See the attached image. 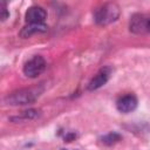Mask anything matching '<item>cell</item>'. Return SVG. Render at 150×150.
I'll return each instance as SVG.
<instances>
[{
	"instance_id": "obj_7",
	"label": "cell",
	"mask_w": 150,
	"mask_h": 150,
	"mask_svg": "<svg viewBox=\"0 0 150 150\" xmlns=\"http://www.w3.org/2000/svg\"><path fill=\"white\" fill-rule=\"evenodd\" d=\"M110 68L109 67H104L102 68L88 83V90H96L98 88H101L102 86H104L107 83V81L109 80L110 76Z\"/></svg>"
},
{
	"instance_id": "obj_2",
	"label": "cell",
	"mask_w": 150,
	"mask_h": 150,
	"mask_svg": "<svg viewBox=\"0 0 150 150\" xmlns=\"http://www.w3.org/2000/svg\"><path fill=\"white\" fill-rule=\"evenodd\" d=\"M121 14L118 5L115 2H107L98 6L94 12V20L100 26H107L115 22Z\"/></svg>"
},
{
	"instance_id": "obj_11",
	"label": "cell",
	"mask_w": 150,
	"mask_h": 150,
	"mask_svg": "<svg viewBox=\"0 0 150 150\" xmlns=\"http://www.w3.org/2000/svg\"><path fill=\"white\" fill-rule=\"evenodd\" d=\"M148 33H150V18H149V23H148Z\"/></svg>"
},
{
	"instance_id": "obj_6",
	"label": "cell",
	"mask_w": 150,
	"mask_h": 150,
	"mask_svg": "<svg viewBox=\"0 0 150 150\" xmlns=\"http://www.w3.org/2000/svg\"><path fill=\"white\" fill-rule=\"evenodd\" d=\"M47 12L41 6H30L25 15L27 23H45Z\"/></svg>"
},
{
	"instance_id": "obj_4",
	"label": "cell",
	"mask_w": 150,
	"mask_h": 150,
	"mask_svg": "<svg viewBox=\"0 0 150 150\" xmlns=\"http://www.w3.org/2000/svg\"><path fill=\"white\" fill-rule=\"evenodd\" d=\"M149 18L144 14H134L130 19L129 22V29L130 32L135 34H143L148 33V23H149Z\"/></svg>"
},
{
	"instance_id": "obj_12",
	"label": "cell",
	"mask_w": 150,
	"mask_h": 150,
	"mask_svg": "<svg viewBox=\"0 0 150 150\" xmlns=\"http://www.w3.org/2000/svg\"><path fill=\"white\" fill-rule=\"evenodd\" d=\"M62 150H68V149H62Z\"/></svg>"
},
{
	"instance_id": "obj_3",
	"label": "cell",
	"mask_w": 150,
	"mask_h": 150,
	"mask_svg": "<svg viewBox=\"0 0 150 150\" xmlns=\"http://www.w3.org/2000/svg\"><path fill=\"white\" fill-rule=\"evenodd\" d=\"M46 68V61L41 55H34L23 66V74L27 77H38Z\"/></svg>"
},
{
	"instance_id": "obj_8",
	"label": "cell",
	"mask_w": 150,
	"mask_h": 150,
	"mask_svg": "<svg viewBox=\"0 0 150 150\" xmlns=\"http://www.w3.org/2000/svg\"><path fill=\"white\" fill-rule=\"evenodd\" d=\"M47 29L48 27L46 23H28L20 30V36L26 39V38L32 36L35 33H45L47 32Z\"/></svg>"
},
{
	"instance_id": "obj_10",
	"label": "cell",
	"mask_w": 150,
	"mask_h": 150,
	"mask_svg": "<svg viewBox=\"0 0 150 150\" xmlns=\"http://www.w3.org/2000/svg\"><path fill=\"white\" fill-rule=\"evenodd\" d=\"M8 16H9V13H8V11H7L6 2H1V5H0V18H1L2 21H5Z\"/></svg>"
},
{
	"instance_id": "obj_1",
	"label": "cell",
	"mask_w": 150,
	"mask_h": 150,
	"mask_svg": "<svg viewBox=\"0 0 150 150\" xmlns=\"http://www.w3.org/2000/svg\"><path fill=\"white\" fill-rule=\"evenodd\" d=\"M41 89L39 88H25V89H19L16 91H13L8 94L5 98L4 102L8 105H25V104H30L36 101V98L41 94Z\"/></svg>"
},
{
	"instance_id": "obj_9",
	"label": "cell",
	"mask_w": 150,
	"mask_h": 150,
	"mask_svg": "<svg viewBox=\"0 0 150 150\" xmlns=\"http://www.w3.org/2000/svg\"><path fill=\"white\" fill-rule=\"evenodd\" d=\"M121 138L122 137H121L120 134H117V132H109V134H107V135L101 137V142L103 144H105V145H112V144L117 143L118 141H121Z\"/></svg>"
},
{
	"instance_id": "obj_5",
	"label": "cell",
	"mask_w": 150,
	"mask_h": 150,
	"mask_svg": "<svg viewBox=\"0 0 150 150\" xmlns=\"http://www.w3.org/2000/svg\"><path fill=\"white\" fill-rule=\"evenodd\" d=\"M137 103H138L137 97L132 94H128V95H124L117 100L116 108L120 112L129 114L137 108Z\"/></svg>"
}]
</instances>
